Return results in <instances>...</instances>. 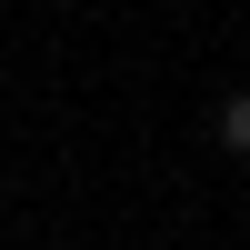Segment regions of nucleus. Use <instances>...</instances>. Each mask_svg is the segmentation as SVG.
<instances>
[{
  "label": "nucleus",
  "instance_id": "obj_1",
  "mask_svg": "<svg viewBox=\"0 0 250 250\" xmlns=\"http://www.w3.org/2000/svg\"><path fill=\"white\" fill-rule=\"evenodd\" d=\"M220 150L250 160V90H230V110H220Z\"/></svg>",
  "mask_w": 250,
  "mask_h": 250
}]
</instances>
